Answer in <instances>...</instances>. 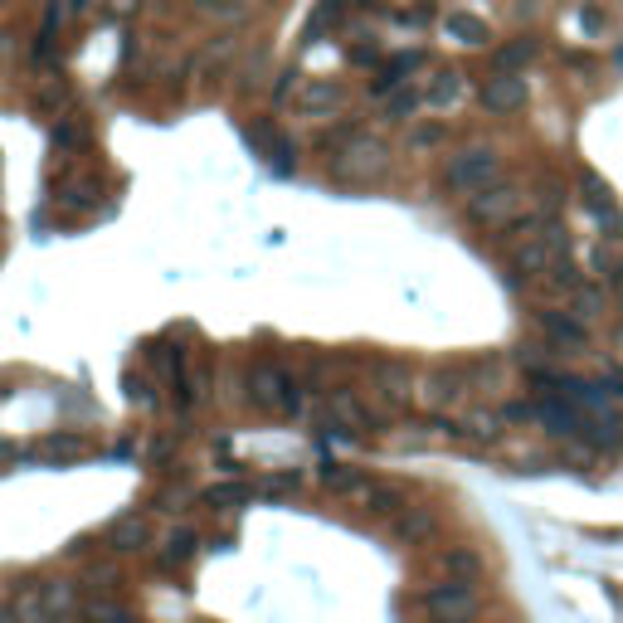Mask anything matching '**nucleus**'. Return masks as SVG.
I'll use <instances>...</instances> for the list:
<instances>
[{
	"label": "nucleus",
	"instance_id": "nucleus-1",
	"mask_svg": "<svg viewBox=\"0 0 623 623\" xmlns=\"http://www.w3.org/2000/svg\"><path fill=\"white\" fill-rule=\"evenodd\" d=\"M327 171L346 185H370L390 171V147L380 137H370V132H356L351 142H341V147L331 151Z\"/></svg>",
	"mask_w": 623,
	"mask_h": 623
},
{
	"label": "nucleus",
	"instance_id": "nucleus-2",
	"mask_svg": "<svg viewBox=\"0 0 623 623\" xmlns=\"http://www.w3.org/2000/svg\"><path fill=\"white\" fill-rule=\"evenodd\" d=\"M502 176V151L497 147H463L448 156V185L453 190H487Z\"/></svg>",
	"mask_w": 623,
	"mask_h": 623
},
{
	"label": "nucleus",
	"instance_id": "nucleus-3",
	"mask_svg": "<svg viewBox=\"0 0 623 623\" xmlns=\"http://www.w3.org/2000/svg\"><path fill=\"white\" fill-rule=\"evenodd\" d=\"M424 614L434 623H473L477 619V594H473V585H458V580H443V585H434V589H424Z\"/></svg>",
	"mask_w": 623,
	"mask_h": 623
},
{
	"label": "nucleus",
	"instance_id": "nucleus-4",
	"mask_svg": "<svg viewBox=\"0 0 623 623\" xmlns=\"http://www.w3.org/2000/svg\"><path fill=\"white\" fill-rule=\"evenodd\" d=\"M516 205H521V190H516L512 181H497V185H487V190H477L473 200H468V220L473 224H507Z\"/></svg>",
	"mask_w": 623,
	"mask_h": 623
},
{
	"label": "nucleus",
	"instance_id": "nucleus-5",
	"mask_svg": "<svg viewBox=\"0 0 623 623\" xmlns=\"http://www.w3.org/2000/svg\"><path fill=\"white\" fill-rule=\"evenodd\" d=\"M560 249H565V229H555V224H550L546 234H531V239H526V244L512 254L516 273H550Z\"/></svg>",
	"mask_w": 623,
	"mask_h": 623
},
{
	"label": "nucleus",
	"instance_id": "nucleus-6",
	"mask_svg": "<svg viewBox=\"0 0 623 623\" xmlns=\"http://www.w3.org/2000/svg\"><path fill=\"white\" fill-rule=\"evenodd\" d=\"M526 74H492L487 83H482V108L492 112V117H507V112H516V108H526Z\"/></svg>",
	"mask_w": 623,
	"mask_h": 623
},
{
	"label": "nucleus",
	"instance_id": "nucleus-7",
	"mask_svg": "<svg viewBox=\"0 0 623 623\" xmlns=\"http://www.w3.org/2000/svg\"><path fill=\"white\" fill-rule=\"evenodd\" d=\"M249 385H254V404H263V409H297L293 380L278 366H254Z\"/></svg>",
	"mask_w": 623,
	"mask_h": 623
},
{
	"label": "nucleus",
	"instance_id": "nucleus-8",
	"mask_svg": "<svg viewBox=\"0 0 623 623\" xmlns=\"http://www.w3.org/2000/svg\"><path fill=\"white\" fill-rule=\"evenodd\" d=\"M341 103H346V88H341L336 78H307L293 93V108L302 112V117H322V112L341 108Z\"/></svg>",
	"mask_w": 623,
	"mask_h": 623
},
{
	"label": "nucleus",
	"instance_id": "nucleus-9",
	"mask_svg": "<svg viewBox=\"0 0 623 623\" xmlns=\"http://www.w3.org/2000/svg\"><path fill=\"white\" fill-rule=\"evenodd\" d=\"M463 395H468V380L458 370H429L419 385V400L429 409H453V404H463Z\"/></svg>",
	"mask_w": 623,
	"mask_h": 623
},
{
	"label": "nucleus",
	"instance_id": "nucleus-10",
	"mask_svg": "<svg viewBox=\"0 0 623 623\" xmlns=\"http://www.w3.org/2000/svg\"><path fill=\"white\" fill-rule=\"evenodd\" d=\"M151 541V526L142 516H117L108 531H103V546L108 550H142Z\"/></svg>",
	"mask_w": 623,
	"mask_h": 623
},
{
	"label": "nucleus",
	"instance_id": "nucleus-11",
	"mask_svg": "<svg viewBox=\"0 0 623 623\" xmlns=\"http://www.w3.org/2000/svg\"><path fill=\"white\" fill-rule=\"evenodd\" d=\"M536 322H541V331H546L555 346H585L589 331L580 317H560V312H536Z\"/></svg>",
	"mask_w": 623,
	"mask_h": 623
},
{
	"label": "nucleus",
	"instance_id": "nucleus-12",
	"mask_svg": "<svg viewBox=\"0 0 623 623\" xmlns=\"http://www.w3.org/2000/svg\"><path fill=\"white\" fill-rule=\"evenodd\" d=\"M439 531V516L429 512V507H409V512L395 516V536L409 541V546H419V541H429Z\"/></svg>",
	"mask_w": 623,
	"mask_h": 623
},
{
	"label": "nucleus",
	"instance_id": "nucleus-13",
	"mask_svg": "<svg viewBox=\"0 0 623 623\" xmlns=\"http://www.w3.org/2000/svg\"><path fill=\"white\" fill-rule=\"evenodd\" d=\"M443 30L458 39V44H487V39H492L487 20H477V15H468V10H453V15L443 20Z\"/></svg>",
	"mask_w": 623,
	"mask_h": 623
},
{
	"label": "nucleus",
	"instance_id": "nucleus-14",
	"mask_svg": "<svg viewBox=\"0 0 623 623\" xmlns=\"http://www.w3.org/2000/svg\"><path fill=\"white\" fill-rule=\"evenodd\" d=\"M443 570H448V580H458V585H473L477 575H482V555L468 546H453L443 555Z\"/></svg>",
	"mask_w": 623,
	"mask_h": 623
},
{
	"label": "nucleus",
	"instance_id": "nucleus-15",
	"mask_svg": "<svg viewBox=\"0 0 623 623\" xmlns=\"http://www.w3.org/2000/svg\"><path fill=\"white\" fill-rule=\"evenodd\" d=\"M249 137H254L258 147L273 156V166H278V171H293V166H297V151L288 147L283 137H273V127H263V122H258V127H249Z\"/></svg>",
	"mask_w": 623,
	"mask_h": 623
},
{
	"label": "nucleus",
	"instance_id": "nucleus-16",
	"mask_svg": "<svg viewBox=\"0 0 623 623\" xmlns=\"http://www.w3.org/2000/svg\"><path fill=\"white\" fill-rule=\"evenodd\" d=\"M536 39L526 35V39H512V44H502L497 54H492V64H497V74H516V64H531L536 59Z\"/></svg>",
	"mask_w": 623,
	"mask_h": 623
},
{
	"label": "nucleus",
	"instance_id": "nucleus-17",
	"mask_svg": "<svg viewBox=\"0 0 623 623\" xmlns=\"http://www.w3.org/2000/svg\"><path fill=\"white\" fill-rule=\"evenodd\" d=\"M400 507H404V492H400V487H390V482H370V487H366V512L395 516Z\"/></svg>",
	"mask_w": 623,
	"mask_h": 623
},
{
	"label": "nucleus",
	"instance_id": "nucleus-18",
	"mask_svg": "<svg viewBox=\"0 0 623 623\" xmlns=\"http://www.w3.org/2000/svg\"><path fill=\"white\" fill-rule=\"evenodd\" d=\"M546 293L550 297L580 293V268H575V263H565V258H555V268H550V278H546Z\"/></svg>",
	"mask_w": 623,
	"mask_h": 623
},
{
	"label": "nucleus",
	"instance_id": "nucleus-19",
	"mask_svg": "<svg viewBox=\"0 0 623 623\" xmlns=\"http://www.w3.org/2000/svg\"><path fill=\"white\" fill-rule=\"evenodd\" d=\"M322 482H327L331 492H366L370 482L361 473H356V468H346V463H327V468H322Z\"/></svg>",
	"mask_w": 623,
	"mask_h": 623
},
{
	"label": "nucleus",
	"instance_id": "nucleus-20",
	"mask_svg": "<svg viewBox=\"0 0 623 623\" xmlns=\"http://www.w3.org/2000/svg\"><path fill=\"white\" fill-rule=\"evenodd\" d=\"M195 546H200V536H195L190 526H176V531L166 536V560H171V565H185V560L195 555Z\"/></svg>",
	"mask_w": 623,
	"mask_h": 623
},
{
	"label": "nucleus",
	"instance_id": "nucleus-21",
	"mask_svg": "<svg viewBox=\"0 0 623 623\" xmlns=\"http://www.w3.org/2000/svg\"><path fill=\"white\" fill-rule=\"evenodd\" d=\"M210 507H239V502H254V487L249 482H224V487H210L205 492Z\"/></svg>",
	"mask_w": 623,
	"mask_h": 623
},
{
	"label": "nucleus",
	"instance_id": "nucleus-22",
	"mask_svg": "<svg viewBox=\"0 0 623 623\" xmlns=\"http://www.w3.org/2000/svg\"><path fill=\"white\" fill-rule=\"evenodd\" d=\"M458 98H463V74H458V69H448V74L434 78V88H429V103L448 108V103H458Z\"/></svg>",
	"mask_w": 623,
	"mask_h": 623
},
{
	"label": "nucleus",
	"instance_id": "nucleus-23",
	"mask_svg": "<svg viewBox=\"0 0 623 623\" xmlns=\"http://www.w3.org/2000/svg\"><path fill=\"white\" fill-rule=\"evenodd\" d=\"M580 185H585V200H589V210H594V215H599V210H609V205H614V190H609V185L599 181V176H594V171H585V176H580Z\"/></svg>",
	"mask_w": 623,
	"mask_h": 623
},
{
	"label": "nucleus",
	"instance_id": "nucleus-24",
	"mask_svg": "<svg viewBox=\"0 0 623 623\" xmlns=\"http://www.w3.org/2000/svg\"><path fill=\"white\" fill-rule=\"evenodd\" d=\"M439 142H448V122H419L414 132H409V147H439Z\"/></svg>",
	"mask_w": 623,
	"mask_h": 623
},
{
	"label": "nucleus",
	"instance_id": "nucleus-25",
	"mask_svg": "<svg viewBox=\"0 0 623 623\" xmlns=\"http://www.w3.org/2000/svg\"><path fill=\"white\" fill-rule=\"evenodd\" d=\"M414 112H419V93H414V88H404V93H395V98L385 103V117H390V122H409Z\"/></svg>",
	"mask_w": 623,
	"mask_h": 623
},
{
	"label": "nucleus",
	"instance_id": "nucleus-26",
	"mask_svg": "<svg viewBox=\"0 0 623 623\" xmlns=\"http://www.w3.org/2000/svg\"><path fill=\"white\" fill-rule=\"evenodd\" d=\"M380 380H385V390H380L385 400H404L409 395V375L400 366H380Z\"/></svg>",
	"mask_w": 623,
	"mask_h": 623
},
{
	"label": "nucleus",
	"instance_id": "nucleus-27",
	"mask_svg": "<svg viewBox=\"0 0 623 623\" xmlns=\"http://www.w3.org/2000/svg\"><path fill=\"white\" fill-rule=\"evenodd\" d=\"M59 205H69V210H93V205H98V195H93V185H88V181H78V185H69V190L59 195Z\"/></svg>",
	"mask_w": 623,
	"mask_h": 623
},
{
	"label": "nucleus",
	"instance_id": "nucleus-28",
	"mask_svg": "<svg viewBox=\"0 0 623 623\" xmlns=\"http://www.w3.org/2000/svg\"><path fill=\"white\" fill-rule=\"evenodd\" d=\"M49 453H59V458H78V453H83V439H69V434H54V439H49Z\"/></svg>",
	"mask_w": 623,
	"mask_h": 623
},
{
	"label": "nucleus",
	"instance_id": "nucleus-29",
	"mask_svg": "<svg viewBox=\"0 0 623 623\" xmlns=\"http://www.w3.org/2000/svg\"><path fill=\"white\" fill-rule=\"evenodd\" d=\"M599 307H604V302H599V293H575V317H580V322H589Z\"/></svg>",
	"mask_w": 623,
	"mask_h": 623
},
{
	"label": "nucleus",
	"instance_id": "nucleus-30",
	"mask_svg": "<svg viewBox=\"0 0 623 623\" xmlns=\"http://www.w3.org/2000/svg\"><path fill=\"white\" fill-rule=\"evenodd\" d=\"M473 434L477 439H497L502 429H497V414H473Z\"/></svg>",
	"mask_w": 623,
	"mask_h": 623
},
{
	"label": "nucleus",
	"instance_id": "nucleus-31",
	"mask_svg": "<svg viewBox=\"0 0 623 623\" xmlns=\"http://www.w3.org/2000/svg\"><path fill=\"white\" fill-rule=\"evenodd\" d=\"M580 25H585V35H604V25H609V20H604L594 5H585V10H580Z\"/></svg>",
	"mask_w": 623,
	"mask_h": 623
},
{
	"label": "nucleus",
	"instance_id": "nucleus-32",
	"mask_svg": "<svg viewBox=\"0 0 623 623\" xmlns=\"http://www.w3.org/2000/svg\"><path fill=\"white\" fill-rule=\"evenodd\" d=\"M54 137H59L64 147H74V142H83V122H64V127L54 132Z\"/></svg>",
	"mask_w": 623,
	"mask_h": 623
},
{
	"label": "nucleus",
	"instance_id": "nucleus-33",
	"mask_svg": "<svg viewBox=\"0 0 623 623\" xmlns=\"http://www.w3.org/2000/svg\"><path fill=\"white\" fill-rule=\"evenodd\" d=\"M200 10H215V15H239V5L234 0H195Z\"/></svg>",
	"mask_w": 623,
	"mask_h": 623
},
{
	"label": "nucleus",
	"instance_id": "nucleus-34",
	"mask_svg": "<svg viewBox=\"0 0 623 623\" xmlns=\"http://www.w3.org/2000/svg\"><path fill=\"white\" fill-rule=\"evenodd\" d=\"M127 395H132V400H137V404H147V400H151L147 380H127Z\"/></svg>",
	"mask_w": 623,
	"mask_h": 623
},
{
	"label": "nucleus",
	"instance_id": "nucleus-35",
	"mask_svg": "<svg viewBox=\"0 0 623 623\" xmlns=\"http://www.w3.org/2000/svg\"><path fill=\"white\" fill-rule=\"evenodd\" d=\"M88 10V0H69V15H83Z\"/></svg>",
	"mask_w": 623,
	"mask_h": 623
},
{
	"label": "nucleus",
	"instance_id": "nucleus-36",
	"mask_svg": "<svg viewBox=\"0 0 623 623\" xmlns=\"http://www.w3.org/2000/svg\"><path fill=\"white\" fill-rule=\"evenodd\" d=\"M127 5H132V0H112V10H127Z\"/></svg>",
	"mask_w": 623,
	"mask_h": 623
},
{
	"label": "nucleus",
	"instance_id": "nucleus-37",
	"mask_svg": "<svg viewBox=\"0 0 623 623\" xmlns=\"http://www.w3.org/2000/svg\"><path fill=\"white\" fill-rule=\"evenodd\" d=\"M614 390H619V395H623V380H614Z\"/></svg>",
	"mask_w": 623,
	"mask_h": 623
}]
</instances>
